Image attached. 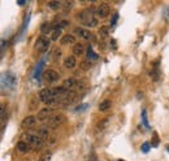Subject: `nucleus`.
Returning a JSON list of instances; mask_svg holds the SVG:
<instances>
[{"instance_id": "obj_1", "label": "nucleus", "mask_w": 169, "mask_h": 161, "mask_svg": "<svg viewBox=\"0 0 169 161\" xmlns=\"http://www.w3.org/2000/svg\"><path fill=\"white\" fill-rule=\"evenodd\" d=\"M78 20L87 27H95L98 25V16L94 9H83L82 12L78 14Z\"/></svg>"}, {"instance_id": "obj_2", "label": "nucleus", "mask_w": 169, "mask_h": 161, "mask_svg": "<svg viewBox=\"0 0 169 161\" xmlns=\"http://www.w3.org/2000/svg\"><path fill=\"white\" fill-rule=\"evenodd\" d=\"M16 86H17V77L12 71H5L2 75V87H7V90H13Z\"/></svg>"}, {"instance_id": "obj_3", "label": "nucleus", "mask_w": 169, "mask_h": 161, "mask_svg": "<svg viewBox=\"0 0 169 161\" xmlns=\"http://www.w3.org/2000/svg\"><path fill=\"white\" fill-rule=\"evenodd\" d=\"M51 46V39L50 38H47L46 35H40V36H38V39L35 40V46L34 48L36 49L38 52H46L48 48H50Z\"/></svg>"}, {"instance_id": "obj_4", "label": "nucleus", "mask_w": 169, "mask_h": 161, "mask_svg": "<svg viewBox=\"0 0 169 161\" xmlns=\"http://www.w3.org/2000/svg\"><path fill=\"white\" fill-rule=\"evenodd\" d=\"M25 142L28 143L30 147H34L35 149H42L43 146H44V140L40 139L38 135H33V134H26Z\"/></svg>"}, {"instance_id": "obj_5", "label": "nucleus", "mask_w": 169, "mask_h": 161, "mask_svg": "<svg viewBox=\"0 0 169 161\" xmlns=\"http://www.w3.org/2000/svg\"><path fill=\"white\" fill-rule=\"evenodd\" d=\"M65 122V116L59 113V114H53L51 116V118L47 121V127L48 129H56V127L61 126Z\"/></svg>"}, {"instance_id": "obj_6", "label": "nucleus", "mask_w": 169, "mask_h": 161, "mask_svg": "<svg viewBox=\"0 0 169 161\" xmlns=\"http://www.w3.org/2000/svg\"><path fill=\"white\" fill-rule=\"evenodd\" d=\"M38 98H39L40 102H43V103L47 104L48 102L53 99V91H52V88H43V90H40V92L38 94Z\"/></svg>"}, {"instance_id": "obj_7", "label": "nucleus", "mask_w": 169, "mask_h": 161, "mask_svg": "<svg viewBox=\"0 0 169 161\" xmlns=\"http://www.w3.org/2000/svg\"><path fill=\"white\" fill-rule=\"evenodd\" d=\"M109 12H111V8H109V5L106 3H102L99 7L96 8V16L100 18H106L107 16L109 14Z\"/></svg>"}, {"instance_id": "obj_8", "label": "nucleus", "mask_w": 169, "mask_h": 161, "mask_svg": "<svg viewBox=\"0 0 169 161\" xmlns=\"http://www.w3.org/2000/svg\"><path fill=\"white\" fill-rule=\"evenodd\" d=\"M52 108H43V109H40L39 112H38V116H36V118H38V121H48L51 118V116H52Z\"/></svg>"}, {"instance_id": "obj_9", "label": "nucleus", "mask_w": 169, "mask_h": 161, "mask_svg": "<svg viewBox=\"0 0 169 161\" xmlns=\"http://www.w3.org/2000/svg\"><path fill=\"white\" fill-rule=\"evenodd\" d=\"M74 33L85 40H91L92 39V33H90V30H87V29H83V27H75Z\"/></svg>"}, {"instance_id": "obj_10", "label": "nucleus", "mask_w": 169, "mask_h": 161, "mask_svg": "<svg viewBox=\"0 0 169 161\" xmlns=\"http://www.w3.org/2000/svg\"><path fill=\"white\" fill-rule=\"evenodd\" d=\"M36 121L38 118L34 117V116H28V117H25L21 122V126L24 127V129H33L35 125H36Z\"/></svg>"}, {"instance_id": "obj_11", "label": "nucleus", "mask_w": 169, "mask_h": 161, "mask_svg": "<svg viewBox=\"0 0 169 161\" xmlns=\"http://www.w3.org/2000/svg\"><path fill=\"white\" fill-rule=\"evenodd\" d=\"M43 75H44V78L48 83H55L57 79H59V73L56 70H53V69H48L46 70L44 73H43Z\"/></svg>"}, {"instance_id": "obj_12", "label": "nucleus", "mask_w": 169, "mask_h": 161, "mask_svg": "<svg viewBox=\"0 0 169 161\" xmlns=\"http://www.w3.org/2000/svg\"><path fill=\"white\" fill-rule=\"evenodd\" d=\"M75 100H77V94H75L74 91H70L61 99L60 104H61V105H69V104H73Z\"/></svg>"}, {"instance_id": "obj_13", "label": "nucleus", "mask_w": 169, "mask_h": 161, "mask_svg": "<svg viewBox=\"0 0 169 161\" xmlns=\"http://www.w3.org/2000/svg\"><path fill=\"white\" fill-rule=\"evenodd\" d=\"M44 63H46V59H42L39 63H38L36 68H35V71H34V78L39 81L40 79V75H42V70L44 68Z\"/></svg>"}, {"instance_id": "obj_14", "label": "nucleus", "mask_w": 169, "mask_h": 161, "mask_svg": "<svg viewBox=\"0 0 169 161\" xmlns=\"http://www.w3.org/2000/svg\"><path fill=\"white\" fill-rule=\"evenodd\" d=\"M75 85H77V81H75L74 78H69V79H65V81H64L63 87H64L68 92H70V91H73V88L75 87Z\"/></svg>"}, {"instance_id": "obj_15", "label": "nucleus", "mask_w": 169, "mask_h": 161, "mask_svg": "<svg viewBox=\"0 0 169 161\" xmlns=\"http://www.w3.org/2000/svg\"><path fill=\"white\" fill-rule=\"evenodd\" d=\"M77 65V60H75V56H68L64 60V66L67 69H73Z\"/></svg>"}, {"instance_id": "obj_16", "label": "nucleus", "mask_w": 169, "mask_h": 161, "mask_svg": "<svg viewBox=\"0 0 169 161\" xmlns=\"http://www.w3.org/2000/svg\"><path fill=\"white\" fill-rule=\"evenodd\" d=\"M36 135L40 138V139H47L48 136H50V129H48L47 126H43L40 127V129H38V132H36Z\"/></svg>"}, {"instance_id": "obj_17", "label": "nucleus", "mask_w": 169, "mask_h": 161, "mask_svg": "<svg viewBox=\"0 0 169 161\" xmlns=\"http://www.w3.org/2000/svg\"><path fill=\"white\" fill-rule=\"evenodd\" d=\"M73 56H81V55H83L85 53V47H83V44L82 43H75L74 44V47H73Z\"/></svg>"}, {"instance_id": "obj_18", "label": "nucleus", "mask_w": 169, "mask_h": 161, "mask_svg": "<svg viewBox=\"0 0 169 161\" xmlns=\"http://www.w3.org/2000/svg\"><path fill=\"white\" fill-rule=\"evenodd\" d=\"M60 43L64 44V46H67V44H73V43H75V36L70 35V34H67V35H64L61 39H60Z\"/></svg>"}, {"instance_id": "obj_19", "label": "nucleus", "mask_w": 169, "mask_h": 161, "mask_svg": "<svg viewBox=\"0 0 169 161\" xmlns=\"http://www.w3.org/2000/svg\"><path fill=\"white\" fill-rule=\"evenodd\" d=\"M17 149L20 152H22V153H26L28 151H30V146L28 143H26L25 140H20L17 143Z\"/></svg>"}, {"instance_id": "obj_20", "label": "nucleus", "mask_w": 169, "mask_h": 161, "mask_svg": "<svg viewBox=\"0 0 169 161\" xmlns=\"http://www.w3.org/2000/svg\"><path fill=\"white\" fill-rule=\"evenodd\" d=\"M86 56H87V59H89L90 61H92V60H98V59H99V56H98V53H95V52H94V49H92V47H91V46L87 47Z\"/></svg>"}, {"instance_id": "obj_21", "label": "nucleus", "mask_w": 169, "mask_h": 161, "mask_svg": "<svg viewBox=\"0 0 169 161\" xmlns=\"http://www.w3.org/2000/svg\"><path fill=\"white\" fill-rule=\"evenodd\" d=\"M53 25H51V24H48V22H44L42 26H40V31L43 33V35H46L47 33H52L53 31Z\"/></svg>"}, {"instance_id": "obj_22", "label": "nucleus", "mask_w": 169, "mask_h": 161, "mask_svg": "<svg viewBox=\"0 0 169 161\" xmlns=\"http://www.w3.org/2000/svg\"><path fill=\"white\" fill-rule=\"evenodd\" d=\"M111 105H112V102L111 100H103L102 103H100V105H99V110L100 112H106V110H108L111 108Z\"/></svg>"}, {"instance_id": "obj_23", "label": "nucleus", "mask_w": 169, "mask_h": 161, "mask_svg": "<svg viewBox=\"0 0 169 161\" xmlns=\"http://www.w3.org/2000/svg\"><path fill=\"white\" fill-rule=\"evenodd\" d=\"M142 124H143V126L146 127L147 130H150L151 129V126H150V122H148V120H147V110L146 109H143L142 110Z\"/></svg>"}, {"instance_id": "obj_24", "label": "nucleus", "mask_w": 169, "mask_h": 161, "mask_svg": "<svg viewBox=\"0 0 169 161\" xmlns=\"http://www.w3.org/2000/svg\"><path fill=\"white\" fill-rule=\"evenodd\" d=\"M63 5H64V2H56V0H53V2L48 3V8L56 10V9H59V8H63Z\"/></svg>"}, {"instance_id": "obj_25", "label": "nucleus", "mask_w": 169, "mask_h": 161, "mask_svg": "<svg viewBox=\"0 0 169 161\" xmlns=\"http://www.w3.org/2000/svg\"><path fill=\"white\" fill-rule=\"evenodd\" d=\"M61 33H63V29H59V27H56V29L51 33V40H59Z\"/></svg>"}, {"instance_id": "obj_26", "label": "nucleus", "mask_w": 169, "mask_h": 161, "mask_svg": "<svg viewBox=\"0 0 169 161\" xmlns=\"http://www.w3.org/2000/svg\"><path fill=\"white\" fill-rule=\"evenodd\" d=\"M109 26H103V27H100V30H99V34H100V36H103V38H106V36H108V34H109Z\"/></svg>"}, {"instance_id": "obj_27", "label": "nucleus", "mask_w": 169, "mask_h": 161, "mask_svg": "<svg viewBox=\"0 0 169 161\" xmlns=\"http://www.w3.org/2000/svg\"><path fill=\"white\" fill-rule=\"evenodd\" d=\"M91 63H92V61H90L89 59L83 60L82 63H81V69H83V70H89V69L91 68Z\"/></svg>"}, {"instance_id": "obj_28", "label": "nucleus", "mask_w": 169, "mask_h": 161, "mask_svg": "<svg viewBox=\"0 0 169 161\" xmlns=\"http://www.w3.org/2000/svg\"><path fill=\"white\" fill-rule=\"evenodd\" d=\"M51 156H52L51 152H46V153H43L42 156L39 157V161H50V160H51Z\"/></svg>"}, {"instance_id": "obj_29", "label": "nucleus", "mask_w": 169, "mask_h": 161, "mask_svg": "<svg viewBox=\"0 0 169 161\" xmlns=\"http://www.w3.org/2000/svg\"><path fill=\"white\" fill-rule=\"evenodd\" d=\"M159 136H157V134L156 132H154V138H152V143H151V146L154 147V148H156L157 146H159Z\"/></svg>"}, {"instance_id": "obj_30", "label": "nucleus", "mask_w": 169, "mask_h": 161, "mask_svg": "<svg viewBox=\"0 0 169 161\" xmlns=\"http://www.w3.org/2000/svg\"><path fill=\"white\" fill-rule=\"evenodd\" d=\"M150 148H151V143H148V142H144L143 144H142V147H140L142 152H144V153L148 152V151H150Z\"/></svg>"}, {"instance_id": "obj_31", "label": "nucleus", "mask_w": 169, "mask_h": 161, "mask_svg": "<svg viewBox=\"0 0 169 161\" xmlns=\"http://www.w3.org/2000/svg\"><path fill=\"white\" fill-rule=\"evenodd\" d=\"M107 124H108V120H104V121H102V122H99L98 124V130H103V129H106V126H107Z\"/></svg>"}, {"instance_id": "obj_32", "label": "nucleus", "mask_w": 169, "mask_h": 161, "mask_svg": "<svg viewBox=\"0 0 169 161\" xmlns=\"http://www.w3.org/2000/svg\"><path fill=\"white\" fill-rule=\"evenodd\" d=\"M60 56H61V52H60V49H55L53 51V60L57 61L60 59Z\"/></svg>"}, {"instance_id": "obj_33", "label": "nucleus", "mask_w": 169, "mask_h": 161, "mask_svg": "<svg viewBox=\"0 0 169 161\" xmlns=\"http://www.w3.org/2000/svg\"><path fill=\"white\" fill-rule=\"evenodd\" d=\"M5 116H7V113H5V104H2V124H4Z\"/></svg>"}, {"instance_id": "obj_34", "label": "nucleus", "mask_w": 169, "mask_h": 161, "mask_svg": "<svg viewBox=\"0 0 169 161\" xmlns=\"http://www.w3.org/2000/svg\"><path fill=\"white\" fill-rule=\"evenodd\" d=\"M73 7V3H68V2H64V5H63V8L64 9H70Z\"/></svg>"}, {"instance_id": "obj_35", "label": "nucleus", "mask_w": 169, "mask_h": 161, "mask_svg": "<svg viewBox=\"0 0 169 161\" xmlns=\"http://www.w3.org/2000/svg\"><path fill=\"white\" fill-rule=\"evenodd\" d=\"M117 18H118V13H114L113 18H112V21H111V25H112V26H113V25H116V21H117Z\"/></svg>"}, {"instance_id": "obj_36", "label": "nucleus", "mask_w": 169, "mask_h": 161, "mask_svg": "<svg viewBox=\"0 0 169 161\" xmlns=\"http://www.w3.org/2000/svg\"><path fill=\"white\" fill-rule=\"evenodd\" d=\"M17 4H18V5H25V4H26V0H18Z\"/></svg>"}, {"instance_id": "obj_37", "label": "nucleus", "mask_w": 169, "mask_h": 161, "mask_svg": "<svg viewBox=\"0 0 169 161\" xmlns=\"http://www.w3.org/2000/svg\"><path fill=\"white\" fill-rule=\"evenodd\" d=\"M167 151L169 152V144H168V146H167Z\"/></svg>"}, {"instance_id": "obj_38", "label": "nucleus", "mask_w": 169, "mask_h": 161, "mask_svg": "<svg viewBox=\"0 0 169 161\" xmlns=\"http://www.w3.org/2000/svg\"><path fill=\"white\" fill-rule=\"evenodd\" d=\"M118 161H124V160H118Z\"/></svg>"}]
</instances>
